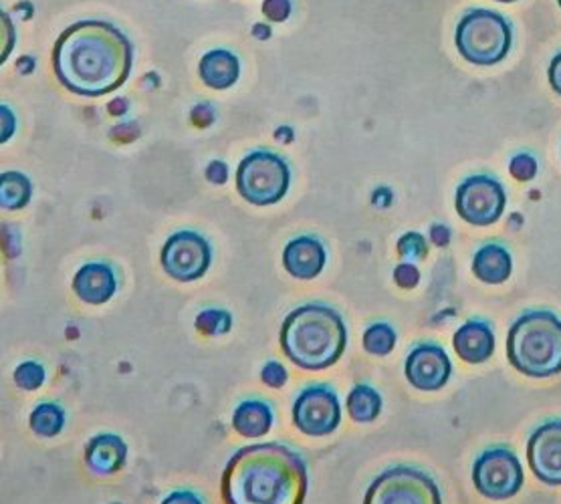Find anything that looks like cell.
<instances>
[{
    "mask_svg": "<svg viewBox=\"0 0 561 504\" xmlns=\"http://www.w3.org/2000/svg\"><path fill=\"white\" fill-rule=\"evenodd\" d=\"M131 67V41L105 21H79L65 28L53 47L57 81L81 98H100L122 88Z\"/></svg>",
    "mask_w": 561,
    "mask_h": 504,
    "instance_id": "cell-1",
    "label": "cell"
},
{
    "mask_svg": "<svg viewBox=\"0 0 561 504\" xmlns=\"http://www.w3.org/2000/svg\"><path fill=\"white\" fill-rule=\"evenodd\" d=\"M307 489L304 456L280 442L239 448L220 479L225 504H304Z\"/></svg>",
    "mask_w": 561,
    "mask_h": 504,
    "instance_id": "cell-2",
    "label": "cell"
},
{
    "mask_svg": "<svg viewBox=\"0 0 561 504\" xmlns=\"http://www.w3.org/2000/svg\"><path fill=\"white\" fill-rule=\"evenodd\" d=\"M280 350L295 366L321 371L335 366L347 347L344 317L323 302H307L285 317Z\"/></svg>",
    "mask_w": 561,
    "mask_h": 504,
    "instance_id": "cell-3",
    "label": "cell"
},
{
    "mask_svg": "<svg viewBox=\"0 0 561 504\" xmlns=\"http://www.w3.org/2000/svg\"><path fill=\"white\" fill-rule=\"evenodd\" d=\"M507 359L527 378L561 374V319L551 311H527L511 325Z\"/></svg>",
    "mask_w": 561,
    "mask_h": 504,
    "instance_id": "cell-4",
    "label": "cell"
},
{
    "mask_svg": "<svg viewBox=\"0 0 561 504\" xmlns=\"http://www.w3.org/2000/svg\"><path fill=\"white\" fill-rule=\"evenodd\" d=\"M510 21L489 9H472L460 19L455 43L460 55L472 65H497L510 55Z\"/></svg>",
    "mask_w": 561,
    "mask_h": 504,
    "instance_id": "cell-5",
    "label": "cell"
},
{
    "mask_svg": "<svg viewBox=\"0 0 561 504\" xmlns=\"http://www.w3.org/2000/svg\"><path fill=\"white\" fill-rule=\"evenodd\" d=\"M291 184V170L279 153L251 151L237 170V190L253 206H271L283 201Z\"/></svg>",
    "mask_w": 561,
    "mask_h": 504,
    "instance_id": "cell-6",
    "label": "cell"
},
{
    "mask_svg": "<svg viewBox=\"0 0 561 504\" xmlns=\"http://www.w3.org/2000/svg\"><path fill=\"white\" fill-rule=\"evenodd\" d=\"M364 504H443V494L421 468L392 467L371 480Z\"/></svg>",
    "mask_w": 561,
    "mask_h": 504,
    "instance_id": "cell-7",
    "label": "cell"
},
{
    "mask_svg": "<svg viewBox=\"0 0 561 504\" xmlns=\"http://www.w3.org/2000/svg\"><path fill=\"white\" fill-rule=\"evenodd\" d=\"M524 467L507 446H493L477 456L472 484L489 501H507L524 486Z\"/></svg>",
    "mask_w": 561,
    "mask_h": 504,
    "instance_id": "cell-8",
    "label": "cell"
},
{
    "mask_svg": "<svg viewBox=\"0 0 561 504\" xmlns=\"http://www.w3.org/2000/svg\"><path fill=\"white\" fill-rule=\"evenodd\" d=\"M291 416L295 428L306 436H330L342 424V403L332 386L313 383L299 391Z\"/></svg>",
    "mask_w": 561,
    "mask_h": 504,
    "instance_id": "cell-9",
    "label": "cell"
},
{
    "mask_svg": "<svg viewBox=\"0 0 561 504\" xmlns=\"http://www.w3.org/2000/svg\"><path fill=\"white\" fill-rule=\"evenodd\" d=\"M455 206L465 222L472 227H489L495 225L505 213L507 194L495 177L479 174L467 177L460 184Z\"/></svg>",
    "mask_w": 561,
    "mask_h": 504,
    "instance_id": "cell-10",
    "label": "cell"
},
{
    "mask_svg": "<svg viewBox=\"0 0 561 504\" xmlns=\"http://www.w3.org/2000/svg\"><path fill=\"white\" fill-rule=\"evenodd\" d=\"M160 261L168 277L180 283H192L205 277L213 263V249L203 234L194 230H180L167 240Z\"/></svg>",
    "mask_w": 561,
    "mask_h": 504,
    "instance_id": "cell-11",
    "label": "cell"
},
{
    "mask_svg": "<svg viewBox=\"0 0 561 504\" xmlns=\"http://www.w3.org/2000/svg\"><path fill=\"white\" fill-rule=\"evenodd\" d=\"M527 460L537 479L549 486H561V420H549L531 432Z\"/></svg>",
    "mask_w": 561,
    "mask_h": 504,
    "instance_id": "cell-12",
    "label": "cell"
},
{
    "mask_svg": "<svg viewBox=\"0 0 561 504\" xmlns=\"http://www.w3.org/2000/svg\"><path fill=\"white\" fill-rule=\"evenodd\" d=\"M404 374L410 386L421 391L443 390L453 376L447 352L436 343H421L407 357Z\"/></svg>",
    "mask_w": 561,
    "mask_h": 504,
    "instance_id": "cell-13",
    "label": "cell"
},
{
    "mask_svg": "<svg viewBox=\"0 0 561 504\" xmlns=\"http://www.w3.org/2000/svg\"><path fill=\"white\" fill-rule=\"evenodd\" d=\"M328 263V252L316 237H297L289 240L283 251V266L295 278L311 280L319 277Z\"/></svg>",
    "mask_w": 561,
    "mask_h": 504,
    "instance_id": "cell-14",
    "label": "cell"
},
{
    "mask_svg": "<svg viewBox=\"0 0 561 504\" xmlns=\"http://www.w3.org/2000/svg\"><path fill=\"white\" fill-rule=\"evenodd\" d=\"M83 458L95 477H114L126 467L128 444L117 434H98L88 442Z\"/></svg>",
    "mask_w": 561,
    "mask_h": 504,
    "instance_id": "cell-15",
    "label": "cell"
},
{
    "mask_svg": "<svg viewBox=\"0 0 561 504\" xmlns=\"http://www.w3.org/2000/svg\"><path fill=\"white\" fill-rule=\"evenodd\" d=\"M73 290L79 301L88 305H105L117 293L115 271L107 263H88L73 277Z\"/></svg>",
    "mask_w": 561,
    "mask_h": 504,
    "instance_id": "cell-16",
    "label": "cell"
},
{
    "mask_svg": "<svg viewBox=\"0 0 561 504\" xmlns=\"http://www.w3.org/2000/svg\"><path fill=\"white\" fill-rule=\"evenodd\" d=\"M453 347L467 364H485L495 353V333L491 323L471 319L460 325L453 337Z\"/></svg>",
    "mask_w": 561,
    "mask_h": 504,
    "instance_id": "cell-17",
    "label": "cell"
},
{
    "mask_svg": "<svg viewBox=\"0 0 561 504\" xmlns=\"http://www.w3.org/2000/svg\"><path fill=\"white\" fill-rule=\"evenodd\" d=\"M198 73L206 88L229 89L239 81L241 64L234 53L227 49H213L206 53L198 65Z\"/></svg>",
    "mask_w": 561,
    "mask_h": 504,
    "instance_id": "cell-18",
    "label": "cell"
},
{
    "mask_svg": "<svg viewBox=\"0 0 561 504\" xmlns=\"http://www.w3.org/2000/svg\"><path fill=\"white\" fill-rule=\"evenodd\" d=\"M513 261L511 252L497 242L483 244L472 256V273L474 277L489 285H501L511 277Z\"/></svg>",
    "mask_w": 561,
    "mask_h": 504,
    "instance_id": "cell-19",
    "label": "cell"
},
{
    "mask_svg": "<svg viewBox=\"0 0 561 504\" xmlns=\"http://www.w3.org/2000/svg\"><path fill=\"white\" fill-rule=\"evenodd\" d=\"M232 428L249 440L267 436L273 428V408L263 400H244L232 412Z\"/></svg>",
    "mask_w": 561,
    "mask_h": 504,
    "instance_id": "cell-20",
    "label": "cell"
},
{
    "mask_svg": "<svg viewBox=\"0 0 561 504\" xmlns=\"http://www.w3.org/2000/svg\"><path fill=\"white\" fill-rule=\"evenodd\" d=\"M345 408L350 417L357 424H370L382 414V396L368 383H357L347 393Z\"/></svg>",
    "mask_w": 561,
    "mask_h": 504,
    "instance_id": "cell-21",
    "label": "cell"
},
{
    "mask_svg": "<svg viewBox=\"0 0 561 504\" xmlns=\"http://www.w3.org/2000/svg\"><path fill=\"white\" fill-rule=\"evenodd\" d=\"M33 184L21 172H4L0 176V206L2 210H21L31 202Z\"/></svg>",
    "mask_w": 561,
    "mask_h": 504,
    "instance_id": "cell-22",
    "label": "cell"
},
{
    "mask_svg": "<svg viewBox=\"0 0 561 504\" xmlns=\"http://www.w3.org/2000/svg\"><path fill=\"white\" fill-rule=\"evenodd\" d=\"M28 426L38 438H55L64 432L65 410L59 403H38L28 416Z\"/></svg>",
    "mask_w": 561,
    "mask_h": 504,
    "instance_id": "cell-23",
    "label": "cell"
},
{
    "mask_svg": "<svg viewBox=\"0 0 561 504\" xmlns=\"http://www.w3.org/2000/svg\"><path fill=\"white\" fill-rule=\"evenodd\" d=\"M396 331L388 323H371L370 328L364 331V350L370 355L383 357L388 353H392L396 347Z\"/></svg>",
    "mask_w": 561,
    "mask_h": 504,
    "instance_id": "cell-24",
    "label": "cell"
},
{
    "mask_svg": "<svg viewBox=\"0 0 561 504\" xmlns=\"http://www.w3.org/2000/svg\"><path fill=\"white\" fill-rule=\"evenodd\" d=\"M194 328L206 337H220L232 329V316L225 309H205L196 317Z\"/></svg>",
    "mask_w": 561,
    "mask_h": 504,
    "instance_id": "cell-25",
    "label": "cell"
},
{
    "mask_svg": "<svg viewBox=\"0 0 561 504\" xmlns=\"http://www.w3.org/2000/svg\"><path fill=\"white\" fill-rule=\"evenodd\" d=\"M45 378H47L45 367H43V364L35 362V359H28V362L19 364L13 374L16 388H21L23 391L38 390L45 383Z\"/></svg>",
    "mask_w": 561,
    "mask_h": 504,
    "instance_id": "cell-26",
    "label": "cell"
},
{
    "mask_svg": "<svg viewBox=\"0 0 561 504\" xmlns=\"http://www.w3.org/2000/svg\"><path fill=\"white\" fill-rule=\"evenodd\" d=\"M398 254L404 263H416L428 256V242L422 237L421 232H407L398 239Z\"/></svg>",
    "mask_w": 561,
    "mask_h": 504,
    "instance_id": "cell-27",
    "label": "cell"
},
{
    "mask_svg": "<svg viewBox=\"0 0 561 504\" xmlns=\"http://www.w3.org/2000/svg\"><path fill=\"white\" fill-rule=\"evenodd\" d=\"M511 176L519 182H529L537 174V160L531 153H517L510 164Z\"/></svg>",
    "mask_w": 561,
    "mask_h": 504,
    "instance_id": "cell-28",
    "label": "cell"
},
{
    "mask_svg": "<svg viewBox=\"0 0 561 504\" xmlns=\"http://www.w3.org/2000/svg\"><path fill=\"white\" fill-rule=\"evenodd\" d=\"M287 379H289V371L285 369L280 362H275V359L267 362L261 369V381L273 390H280L287 383Z\"/></svg>",
    "mask_w": 561,
    "mask_h": 504,
    "instance_id": "cell-29",
    "label": "cell"
},
{
    "mask_svg": "<svg viewBox=\"0 0 561 504\" xmlns=\"http://www.w3.org/2000/svg\"><path fill=\"white\" fill-rule=\"evenodd\" d=\"M394 283L400 289H414L421 283V271L414 263H400L394 268Z\"/></svg>",
    "mask_w": 561,
    "mask_h": 504,
    "instance_id": "cell-30",
    "label": "cell"
},
{
    "mask_svg": "<svg viewBox=\"0 0 561 504\" xmlns=\"http://www.w3.org/2000/svg\"><path fill=\"white\" fill-rule=\"evenodd\" d=\"M291 0H265L263 2V14L273 23H285L291 14Z\"/></svg>",
    "mask_w": 561,
    "mask_h": 504,
    "instance_id": "cell-31",
    "label": "cell"
},
{
    "mask_svg": "<svg viewBox=\"0 0 561 504\" xmlns=\"http://www.w3.org/2000/svg\"><path fill=\"white\" fill-rule=\"evenodd\" d=\"M2 251L9 259H16L21 252V234L13 225L2 227Z\"/></svg>",
    "mask_w": 561,
    "mask_h": 504,
    "instance_id": "cell-32",
    "label": "cell"
},
{
    "mask_svg": "<svg viewBox=\"0 0 561 504\" xmlns=\"http://www.w3.org/2000/svg\"><path fill=\"white\" fill-rule=\"evenodd\" d=\"M215 110H213V105H208V103H198V105H194L191 112L192 124L196 127H205L210 126L213 122H215Z\"/></svg>",
    "mask_w": 561,
    "mask_h": 504,
    "instance_id": "cell-33",
    "label": "cell"
},
{
    "mask_svg": "<svg viewBox=\"0 0 561 504\" xmlns=\"http://www.w3.org/2000/svg\"><path fill=\"white\" fill-rule=\"evenodd\" d=\"M205 176L210 184L220 186V184H225L229 180V165L220 162V160H215V162L206 165Z\"/></svg>",
    "mask_w": 561,
    "mask_h": 504,
    "instance_id": "cell-34",
    "label": "cell"
},
{
    "mask_svg": "<svg viewBox=\"0 0 561 504\" xmlns=\"http://www.w3.org/2000/svg\"><path fill=\"white\" fill-rule=\"evenodd\" d=\"M0 119H2V134L0 139L2 144L13 138L14 129H16V115L13 114V110L9 105H2L0 107Z\"/></svg>",
    "mask_w": 561,
    "mask_h": 504,
    "instance_id": "cell-35",
    "label": "cell"
},
{
    "mask_svg": "<svg viewBox=\"0 0 561 504\" xmlns=\"http://www.w3.org/2000/svg\"><path fill=\"white\" fill-rule=\"evenodd\" d=\"M138 136H140V129L136 124H122L110 131V138L115 139L117 144H129Z\"/></svg>",
    "mask_w": 561,
    "mask_h": 504,
    "instance_id": "cell-36",
    "label": "cell"
},
{
    "mask_svg": "<svg viewBox=\"0 0 561 504\" xmlns=\"http://www.w3.org/2000/svg\"><path fill=\"white\" fill-rule=\"evenodd\" d=\"M160 504H205L203 496H198L192 491H174L168 494L167 499Z\"/></svg>",
    "mask_w": 561,
    "mask_h": 504,
    "instance_id": "cell-37",
    "label": "cell"
},
{
    "mask_svg": "<svg viewBox=\"0 0 561 504\" xmlns=\"http://www.w3.org/2000/svg\"><path fill=\"white\" fill-rule=\"evenodd\" d=\"M2 33H7V35L11 37L7 43L2 41V64H4V59L11 55V50H13L14 45L13 23H11V16L7 13H2ZM2 38H4V35H2Z\"/></svg>",
    "mask_w": 561,
    "mask_h": 504,
    "instance_id": "cell-38",
    "label": "cell"
},
{
    "mask_svg": "<svg viewBox=\"0 0 561 504\" xmlns=\"http://www.w3.org/2000/svg\"><path fill=\"white\" fill-rule=\"evenodd\" d=\"M549 83H551L553 91L561 95V53H558L549 65Z\"/></svg>",
    "mask_w": 561,
    "mask_h": 504,
    "instance_id": "cell-39",
    "label": "cell"
},
{
    "mask_svg": "<svg viewBox=\"0 0 561 504\" xmlns=\"http://www.w3.org/2000/svg\"><path fill=\"white\" fill-rule=\"evenodd\" d=\"M431 240H433L436 247L445 249V247H448V242H450V228L445 227V225H433L431 227Z\"/></svg>",
    "mask_w": 561,
    "mask_h": 504,
    "instance_id": "cell-40",
    "label": "cell"
},
{
    "mask_svg": "<svg viewBox=\"0 0 561 504\" xmlns=\"http://www.w3.org/2000/svg\"><path fill=\"white\" fill-rule=\"evenodd\" d=\"M107 110H110V114L112 115H124L128 112V101L124 100V98L112 100L110 101V105H107Z\"/></svg>",
    "mask_w": 561,
    "mask_h": 504,
    "instance_id": "cell-41",
    "label": "cell"
},
{
    "mask_svg": "<svg viewBox=\"0 0 561 504\" xmlns=\"http://www.w3.org/2000/svg\"><path fill=\"white\" fill-rule=\"evenodd\" d=\"M275 138L279 139V141H285V144H289V141L294 139V129H291V127H279V129L275 131Z\"/></svg>",
    "mask_w": 561,
    "mask_h": 504,
    "instance_id": "cell-42",
    "label": "cell"
},
{
    "mask_svg": "<svg viewBox=\"0 0 561 504\" xmlns=\"http://www.w3.org/2000/svg\"><path fill=\"white\" fill-rule=\"evenodd\" d=\"M33 67H35V64H33L31 57H23V59L19 61V71H21V73H31Z\"/></svg>",
    "mask_w": 561,
    "mask_h": 504,
    "instance_id": "cell-43",
    "label": "cell"
},
{
    "mask_svg": "<svg viewBox=\"0 0 561 504\" xmlns=\"http://www.w3.org/2000/svg\"><path fill=\"white\" fill-rule=\"evenodd\" d=\"M497 2H515V0H497Z\"/></svg>",
    "mask_w": 561,
    "mask_h": 504,
    "instance_id": "cell-44",
    "label": "cell"
},
{
    "mask_svg": "<svg viewBox=\"0 0 561 504\" xmlns=\"http://www.w3.org/2000/svg\"><path fill=\"white\" fill-rule=\"evenodd\" d=\"M558 2H560V7H561V0H558Z\"/></svg>",
    "mask_w": 561,
    "mask_h": 504,
    "instance_id": "cell-45",
    "label": "cell"
}]
</instances>
